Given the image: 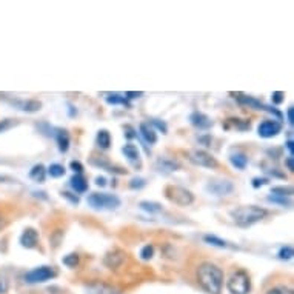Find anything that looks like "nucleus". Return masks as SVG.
Returning a JSON list of instances; mask_svg holds the SVG:
<instances>
[{
  "mask_svg": "<svg viewBox=\"0 0 294 294\" xmlns=\"http://www.w3.org/2000/svg\"><path fill=\"white\" fill-rule=\"evenodd\" d=\"M267 294H294V291L291 288H288V287L279 285V287H274V288L268 290Z\"/></svg>",
  "mask_w": 294,
  "mask_h": 294,
  "instance_id": "34",
  "label": "nucleus"
},
{
  "mask_svg": "<svg viewBox=\"0 0 294 294\" xmlns=\"http://www.w3.org/2000/svg\"><path fill=\"white\" fill-rule=\"evenodd\" d=\"M294 143H293V139H288L287 140V148H288V151H290V156H293V153H294V146H293Z\"/></svg>",
  "mask_w": 294,
  "mask_h": 294,
  "instance_id": "48",
  "label": "nucleus"
},
{
  "mask_svg": "<svg viewBox=\"0 0 294 294\" xmlns=\"http://www.w3.org/2000/svg\"><path fill=\"white\" fill-rule=\"evenodd\" d=\"M140 96H143V93H131V91H128L125 94L126 99H136V97H140Z\"/></svg>",
  "mask_w": 294,
  "mask_h": 294,
  "instance_id": "46",
  "label": "nucleus"
},
{
  "mask_svg": "<svg viewBox=\"0 0 294 294\" xmlns=\"http://www.w3.org/2000/svg\"><path fill=\"white\" fill-rule=\"evenodd\" d=\"M203 240L210 245H213V247H217V248H234V245H231L230 242L223 240L217 236H214V234H205Z\"/></svg>",
  "mask_w": 294,
  "mask_h": 294,
  "instance_id": "25",
  "label": "nucleus"
},
{
  "mask_svg": "<svg viewBox=\"0 0 294 294\" xmlns=\"http://www.w3.org/2000/svg\"><path fill=\"white\" fill-rule=\"evenodd\" d=\"M227 288L231 294H248L251 291V279L245 270H236L227 280Z\"/></svg>",
  "mask_w": 294,
  "mask_h": 294,
  "instance_id": "3",
  "label": "nucleus"
},
{
  "mask_svg": "<svg viewBox=\"0 0 294 294\" xmlns=\"http://www.w3.org/2000/svg\"><path fill=\"white\" fill-rule=\"evenodd\" d=\"M88 205L94 210H116L122 205V200L116 194L93 193L88 196Z\"/></svg>",
  "mask_w": 294,
  "mask_h": 294,
  "instance_id": "4",
  "label": "nucleus"
},
{
  "mask_svg": "<svg viewBox=\"0 0 294 294\" xmlns=\"http://www.w3.org/2000/svg\"><path fill=\"white\" fill-rule=\"evenodd\" d=\"M230 216L233 222L240 228H248L253 227L254 223L263 220L268 216V211L257 205H242L230 211Z\"/></svg>",
  "mask_w": 294,
  "mask_h": 294,
  "instance_id": "2",
  "label": "nucleus"
},
{
  "mask_svg": "<svg viewBox=\"0 0 294 294\" xmlns=\"http://www.w3.org/2000/svg\"><path fill=\"white\" fill-rule=\"evenodd\" d=\"M5 223H6V222H5V219L2 217V216H0V231H2V228L5 227Z\"/></svg>",
  "mask_w": 294,
  "mask_h": 294,
  "instance_id": "49",
  "label": "nucleus"
},
{
  "mask_svg": "<svg viewBox=\"0 0 294 294\" xmlns=\"http://www.w3.org/2000/svg\"><path fill=\"white\" fill-rule=\"evenodd\" d=\"M293 114H294V110H293V106H290L288 110H287V117H288V123L293 126V123H294V117H293Z\"/></svg>",
  "mask_w": 294,
  "mask_h": 294,
  "instance_id": "44",
  "label": "nucleus"
},
{
  "mask_svg": "<svg viewBox=\"0 0 294 294\" xmlns=\"http://www.w3.org/2000/svg\"><path fill=\"white\" fill-rule=\"evenodd\" d=\"M165 197L179 207H190L191 203H194V194L187 188L179 187V185L165 187Z\"/></svg>",
  "mask_w": 294,
  "mask_h": 294,
  "instance_id": "5",
  "label": "nucleus"
},
{
  "mask_svg": "<svg viewBox=\"0 0 294 294\" xmlns=\"http://www.w3.org/2000/svg\"><path fill=\"white\" fill-rule=\"evenodd\" d=\"M62 196H63V197H65L66 200H70L73 205H77V203H79V197H77L76 194H71V193H68V191H63Z\"/></svg>",
  "mask_w": 294,
  "mask_h": 294,
  "instance_id": "41",
  "label": "nucleus"
},
{
  "mask_svg": "<svg viewBox=\"0 0 294 294\" xmlns=\"http://www.w3.org/2000/svg\"><path fill=\"white\" fill-rule=\"evenodd\" d=\"M230 163L237 170H245V168H247V165H248V157H247V154H245V153L236 151V153L230 154Z\"/></svg>",
  "mask_w": 294,
  "mask_h": 294,
  "instance_id": "21",
  "label": "nucleus"
},
{
  "mask_svg": "<svg viewBox=\"0 0 294 294\" xmlns=\"http://www.w3.org/2000/svg\"><path fill=\"white\" fill-rule=\"evenodd\" d=\"M273 196H280V197H291L293 188L291 187H274L271 190Z\"/></svg>",
  "mask_w": 294,
  "mask_h": 294,
  "instance_id": "32",
  "label": "nucleus"
},
{
  "mask_svg": "<svg viewBox=\"0 0 294 294\" xmlns=\"http://www.w3.org/2000/svg\"><path fill=\"white\" fill-rule=\"evenodd\" d=\"M96 185H97V187H105V185H106V179L100 176V177L96 179Z\"/></svg>",
  "mask_w": 294,
  "mask_h": 294,
  "instance_id": "47",
  "label": "nucleus"
},
{
  "mask_svg": "<svg viewBox=\"0 0 294 294\" xmlns=\"http://www.w3.org/2000/svg\"><path fill=\"white\" fill-rule=\"evenodd\" d=\"M146 185V182H145V179H142V177H134V179H131V182H130V188L131 190H140V188H143Z\"/></svg>",
  "mask_w": 294,
  "mask_h": 294,
  "instance_id": "36",
  "label": "nucleus"
},
{
  "mask_svg": "<svg viewBox=\"0 0 294 294\" xmlns=\"http://www.w3.org/2000/svg\"><path fill=\"white\" fill-rule=\"evenodd\" d=\"M285 165H287V168H288L290 173L294 171V159H293V156H290V157L285 159Z\"/></svg>",
  "mask_w": 294,
  "mask_h": 294,
  "instance_id": "43",
  "label": "nucleus"
},
{
  "mask_svg": "<svg viewBox=\"0 0 294 294\" xmlns=\"http://www.w3.org/2000/svg\"><path fill=\"white\" fill-rule=\"evenodd\" d=\"M205 190L213 196H228L234 191V183L228 179H213L207 183Z\"/></svg>",
  "mask_w": 294,
  "mask_h": 294,
  "instance_id": "9",
  "label": "nucleus"
},
{
  "mask_svg": "<svg viewBox=\"0 0 294 294\" xmlns=\"http://www.w3.org/2000/svg\"><path fill=\"white\" fill-rule=\"evenodd\" d=\"M65 166L63 165H60V163H51L50 166H48V170H46V174H50L51 177H54V179H59V177H62V176H65Z\"/></svg>",
  "mask_w": 294,
  "mask_h": 294,
  "instance_id": "27",
  "label": "nucleus"
},
{
  "mask_svg": "<svg viewBox=\"0 0 294 294\" xmlns=\"http://www.w3.org/2000/svg\"><path fill=\"white\" fill-rule=\"evenodd\" d=\"M63 265L68 267V268H76L77 265H79V254L77 253H70L66 254V256L62 259Z\"/></svg>",
  "mask_w": 294,
  "mask_h": 294,
  "instance_id": "29",
  "label": "nucleus"
},
{
  "mask_svg": "<svg viewBox=\"0 0 294 294\" xmlns=\"http://www.w3.org/2000/svg\"><path fill=\"white\" fill-rule=\"evenodd\" d=\"M125 257H126V253L120 248H113L110 250L103 257V263L105 267H108L110 270H116L119 268L122 263L125 262Z\"/></svg>",
  "mask_w": 294,
  "mask_h": 294,
  "instance_id": "11",
  "label": "nucleus"
},
{
  "mask_svg": "<svg viewBox=\"0 0 294 294\" xmlns=\"http://www.w3.org/2000/svg\"><path fill=\"white\" fill-rule=\"evenodd\" d=\"M19 122L13 120V119H5V120H0V133H5L6 130L13 128V126H16Z\"/></svg>",
  "mask_w": 294,
  "mask_h": 294,
  "instance_id": "35",
  "label": "nucleus"
},
{
  "mask_svg": "<svg viewBox=\"0 0 294 294\" xmlns=\"http://www.w3.org/2000/svg\"><path fill=\"white\" fill-rule=\"evenodd\" d=\"M105 100H106V103H110V105H125V106L130 108L128 99H126L125 96H120V94H108Z\"/></svg>",
  "mask_w": 294,
  "mask_h": 294,
  "instance_id": "28",
  "label": "nucleus"
},
{
  "mask_svg": "<svg viewBox=\"0 0 294 294\" xmlns=\"http://www.w3.org/2000/svg\"><path fill=\"white\" fill-rule=\"evenodd\" d=\"M86 294H120L116 287L105 282H91L86 287Z\"/></svg>",
  "mask_w": 294,
  "mask_h": 294,
  "instance_id": "13",
  "label": "nucleus"
},
{
  "mask_svg": "<svg viewBox=\"0 0 294 294\" xmlns=\"http://www.w3.org/2000/svg\"><path fill=\"white\" fill-rule=\"evenodd\" d=\"M56 142L59 146V151L60 153H66L68 148H70V134L65 130H57L56 133Z\"/></svg>",
  "mask_w": 294,
  "mask_h": 294,
  "instance_id": "22",
  "label": "nucleus"
},
{
  "mask_svg": "<svg viewBox=\"0 0 294 294\" xmlns=\"http://www.w3.org/2000/svg\"><path fill=\"white\" fill-rule=\"evenodd\" d=\"M6 290H8V283H6V280H5L3 277H0V294L6 293Z\"/></svg>",
  "mask_w": 294,
  "mask_h": 294,
  "instance_id": "45",
  "label": "nucleus"
},
{
  "mask_svg": "<svg viewBox=\"0 0 294 294\" xmlns=\"http://www.w3.org/2000/svg\"><path fill=\"white\" fill-rule=\"evenodd\" d=\"M283 99H285V93H282V91H274L271 94V100L274 105H280L283 102Z\"/></svg>",
  "mask_w": 294,
  "mask_h": 294,
  "instance_id": "38",
  "label": "nucleus"
},
{
  "mask_svg": "<svg viewBox=\"0 0 294 294\" xmlns=\"http://www.w3.org/2000/svg\"><path fill=\"white\" fill-rule=\"evenodd\" d=\"M29 179H33L34 182H39V183L45 182V179H46V168H45L42 163L34 165L33 168H31V171H29Z\"/></svg>",
  "mask_w": 294,
  "mask_h": 294,
  "instance_id": "23",
  "label": "nucleus"
},
{
  "mask_svg": "<svg viewBox=\"0 0 294 294\" xmlns=\"http://www.w3.org/2000/svg\"><path fill=\"white\" fill-rule=\"evenodd\" d=\"M190 122H191L193 126H196V128H199V130H208V128H211V126H213V120L210 119L207 114H203L200 111L191 113Z\"/></svg>",
  "mask_w": 294,
  "mask_h": 294,
  "instance_id": "17",
  "label": "nucleus"
},
{
  "mask_svg": "<svg viewBox=\"0 0 294 294\" xmlns=\"http://www.w3.org/2000/svg\"><path fill=\"white\" fill-rule=\"evenodd\" d=\"M57 276V271L54 267H48V265H42V267H37L33 268L31 271H28L25 274V282L26 283H45L48 280H51Z\"/></svg>",
  "mask_w": 294,
  "mask_h": 294,
  "instance_id": "7",
  "label": "nucleus"
},
{
  "mask_svg": "<svg viewBox=\"0 0 294 294\" xmlns=\"http://www.w3.org/2000/svg\"><path fill=\"white\" fill-rule=\"evenodd\" d=\"M156 168H157L160 173H173V171H177L180 168V165L176 162L174 159L160 156V157L156 160Z\"/></svg>",
  "mask_w": 294,
  "mask_h": 294,
  "instance_id": "19",
  "label": "nucleus"
},
{
  "mask_svg": "<svg viewBox=\"0 0 294 294\" xmlns=\"http://www.w3.org/2000/svg\"><path fill=\"white\" fill-rule=\"evenodd\" d=\"M123 130L126 131V133H125V137H126V139H134V137L137 136L136 131H134V128H133V126H130V125H126Z\"/></svg>",
  "mask_w": 294,
  "mask_h": 294,
  "instance_id": "42",
  "label": "nucleus"
},
{
  "mask_svg": "<svg viewBox=\"0 0 294 294\" xmlns=\"http://www.w3.org/2000/svg\"><path fill=\"white\" fill-rule=\"evenodd\" d=\"M197 282L208 294H220L223 290V271L213 262H202L197 267Z\"/></svg>",
  "mask_w": 294,
  "mask_h": 294,
  "instance_id": "1",
  "label": "nucleus"
},
{
  "mask_svg": "<svg viewBox=\"0 0 294 294\" xmlns=\"http://www.w3.org/2000/svg\"><path fill=\"white\" fill-rule=\"evenodd\" d=\"M277 256H279L280 260H290V259H293V256H294V250H293L291 245H285V247H282V248L279 250Z\"/></svg>",
  "mask_w": 294,
  "mask_h": 294,
  "instance_id": "31",
  "label": "nucleus"
},
{
  "mask_svg": "<svg viewBox=\"0 0 294 294\" xmlns=\"http://www.w3.org/2000/svg\"><path fill=\"white\" fill-rule=\"evenodd\" d=\"M187 156V159L196 165V166H200V168H210V170H214L219 166V162L216 160V157L213 154H210L208 151L205 150H199V148H193V150H188L185 153Z\"/></svg>",
  "mask_w": 294,
  "mask_h": 294,
  "instance_id": "6",
  "label": "nucleus"
},
{
  "mask_svg": "<svg viewBox=\"0 0 294 294\" xmlns=\"http://www.w3.org/2000/svg\"><path fill=\"white\" fill-rule=\"evenodd\" d=\"M153 256H154V247H153L151 243L145 245V247L140 250V257H142V260H150V259H153Z\"/></svg>",
  "mask_w": 294,
  "mask_h": 294,
  "instance_id": "33",
  "label": "nucleus"
},
{
  "mask_svg": "<svg viewBox=\"0 0 294 294\" xmlns=\"http://www.w3.org/2000/svg\"><path fill=\"white\" fill-rule=\"evenodd\" d=\"M96 143L100 150H108L111 146V134L106 130H100L96 136Z\"/></svg>",
  "mask_w": 294,
  "mask_h": 294,
  "instance_id": "24",
  "label": "nucleus"
},
{
  "mask_svg": "<svg viewBox=\"0 0 294 294\" xmlns=\"http://www.w3.org/2000/svg\"><path fill=\"white\" fill-rule=\"evenodd\" d=\"M283 128L282 122L276 120V119H267L259 123L257 126V134L262 137V139H271V137H276Z\"/></svg>",
  "mask_w": 294,
  "mask_h": 294,
  "instance_id": "10",
  "label": "nucleus"
},
{
  "mask_svg": "<svg viewBox=\"0 0 294 294\" xmlns=\"http://www.w3.org/2000/svg\"><path fill=\"white\" fill-rule=\"evenodd\" d=\"M139 207H140V210H143V211H146V213H150V214H157V213L162 211V205L157 203V202L142 200V202L139 203Z\"/></svg>",
  "mask_w": 294,
  "mask_h": 294,
  "instance_id": "26",
  "label": "nucleus"
},
{
  "mask_svg": "<svg viewBox=\"0 0 294 294\" xmlns=\"http://www.w3.org/2000/svg\"><path fill=\"white\" fill-rule=\"evenodd\" d=\"M122 154L126 157V160L130 162V165H133L136 170L142 168V159H140V151L136 145L133 143H126L122 148Z\"/></svg>",
  "mask_w": 294,
  "mask_h": 294,
  "instance_id": "12",
  "label": "nucleus"
},
{
  "mask_svg": "<svg viewBox=\"0 0 294 294\" xmlns=\"http://www.w3.org/2000/svg\"><path fill=\"white\" fill-rule=\"evenodd\" d=\"M70 168H71L74 173H77V174H82V171H83V165H82L79 160H73V162L70 163Z\"/></svg>",
  "mask_w": 294,
  "mask_h": 294,
  "instance_id": "39",
  "label": "nucleus"
},
{
  "mask_svg": "<svg viewBox=\"0 0 294 294\" xmlns=\"http://www.w3.org/2000/svg\"><path fill=\"white\" fill-rule=\"evenodd\" d=\"M268 202L277 203V205H280V207H287V208H290L293 205L290 197H280V196H273V194L268 196Z\"/></svg>",
  "mask_w": 294,
  "mask_h": 294,
  "instance_id": "30",
  "label": "nucleus"
},
{
  "mask_svg": "<svg viewBox=\"0 0 294 294\" xmlns=\"http://www.w3.org/2000/svg\"><path fill=\"white\" fill-rule=\"evenodd\" d=\"M70 187L77 193V194H83L88 191V182L83 177L82 174H76L70 179Z\"/></svg>",
  "mask_w": 294,
  "mask_h": 294,
  "instance_id": "20",
  "label": "nucleus"
},
{
  "mask_svg": "<svg viewBox=\"0 0 294 294\" xmlns=\"http://www.w3.org/2000/svg\"><path fill=\"white\" fill-rule=\"evenodd\" d=\"M139 133L142 136V139L148 145L157 143V133H156V130L150 125V122H142L139 125Z\"/></svg>",
  "mask_w": 294,
  "mask_h": 294,
  "instance_id": "18",
  "label": "nucleus"
},
{
  "mask_svg": "<svg viewBox=\"0 0 294 294\" xmlns=\"http://www.w3.org/2000/svg\"><path fill=\"white\" fill-rule=\"evenodd\" d=\"M3 180H8L6 177H3V176H0V182H3Z\"/></svg>",
  "mask_w": 294,
  "mask_h": 294,
  "instance_id": "50",
  "label": "nucleus"
},
{
  "mask_svg": "<svg viewBox=\"0 0 294 294\" xmlns=\"http://www.w3.org/2000/svg\"><path fill=\"white\" fill-rule=\"evenodd\" d=\"M236 97V100L240 103V105H247V106H250V108H253V110H257V111H267V113H270V114H274L276 116V120H282V113L280 111H277L276 108H270V106H267V105H263L260 100H257L256 97H253V96H247V94H236L234 96Z\"/></svg>",
  "mask_w": 294,
  "mask_h": 294,
  "instance_id": "8",
  "label": "nucleus"
},
{
  "mask_svg": "<svg viewBox=\"0 0 294 294\" xmlns=\"http://www.w3.org/2000/svg\"><path fill=\"white\" fill-rule=\"evenodd\" d=\"M267 183H268L267 177H254L253 179V187L254 188H260V187H263V185H267Z\"/></svg>",
  "mask_w": 294,
  "mask_h": 294,
  "instance_id": "40",
  "label": "nucleus"
},
{
  "mask_svg": "<svg viewBox=\"0 0 294 294\" xmlns=\"http://www.w3.org/2000/svg\"><path fill=\"white\" fill-rule=\"evenodd\" d=\"M11 105H14L17 110L28 113V114H33V113H37L42 110V102H39L36 99H28V100L16 99V100H11Z\"/></svg>",
  "mask_w": 294,
  "mask_h": 294,
  "instance_id": "14",
  "label": "nucleus"
},
{
  "mask_svg": "<svg viewBox=\"0 0 294 294\" xmlns=\"http://www.w3.org/2000/svg\"><path fill=\"white\" fill-rule=\"evenodd\" d=\"M150 125L153 126L154 130L157 128L159 131H162L163 134H166V131H168V128H166V123H165V122H160L159 119H151Z\"/></svg>",
  "mask_w": 294,
  "mask_h": 294,
  "instance_id": "37",
  "label": "nucleus"
},
{
  "mask_svg": "<svg viewBox=\"0 0 294 294\" xmlns=\"http://www.w3.org/2000/svg\"><path fill=\"white\" fill-rule=\"evenodd\" d=\"M90 163L94 165V166H99V168L108 171V173H116V174H126V170L123 168H119V166H114L110 160H108L106 157H103V156H93V157L90 159Z\"/></svg>",
  "mask_w": 294,
  "mask_h": 294,
  "instance_id": "15",
  "label": "nucleus"
},
{
  "mask_svg": "<svg viewBox=\"0 0 294 294\" xmlns=\"http://www.w3.org/2000/svg\"><path fill=\"white\" fill-rule=\"evenodd\" d=\"M39 243V233L34 228H26L23 230L22 236H20V245L26 250H33L37 247Z\"/></svg>",
  "mask_w": 294,
  "mask_h": 294,
  "instance_id": "16",
  "label": "nucleus"
}]
</instances>
